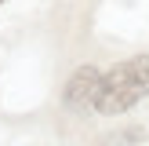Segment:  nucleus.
<instances>
[{
    "instance_id": "3",
    "label": "nucleus",
    "mask_w": 149,
    "mask_h": 146,
    "mask_svg": "<svg viewBox=\"0 0 149 146\" xmlns=\"http://www.w3.org/2000/svg\"><path fill=\"white\" fill-rule=\"evenodd\" d=\"M0 4H4V0H0Z\"/></svg>"
},
{
    "instance_id": "1",
    "label": "nucleus",
    "mask_w": 149,
    "mask_h": 146,
    "mask_svg": "<svg viewBox=\"0 0 149 146\" xmlns=\"http://www.w3.org/2000/svg\"><path fill=\"white\" fill-rule=\"evenodd\" d=\"M146 95H149V55H138V58H127V62L113 66L98 80L95 110H102V113H124V110H131Z\"/></svg>"
},
{
    "instance_id": "2",
    "label": "nucleus",
    "mask_w": 149,
    "mask_h": 146,
    "mask_svg": "<svg viewBox=\"0 0 149 146\" xmlns=\"http://www.w3.org/2000/svg\"><path fill=\"white\" fill-rule=\"evenodd\" d=\"M98 80H102V73L95 69V66H80V69L69 77V84H65V91H62V102H65L69 110L95 106V91H98Z\"/></svg>"
}]
</instances>
